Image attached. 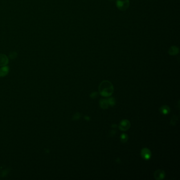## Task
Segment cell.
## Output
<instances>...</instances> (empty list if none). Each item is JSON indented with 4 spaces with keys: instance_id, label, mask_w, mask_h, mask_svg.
Masks as SVG:
<instances>
[{
    "instance_id": "cell-1",
    "label": "cell",
    "mask_w": 180,
    "mask_h": 180,
    "mask_svg": "<svg viewBox=\"0 0 180 180\" xmlns=\"http://www.w3.org/2000/svg\"><path fill=\"white\" fill-rule=\"evenodd\" d=\"M98 89L102 96L107 97L112 95L114 92V86L110 81L104 80L100 83Z\"/></svg>"
},
{
    "instance_id": "cell-2",
    "label": "cell",
    "mask_w": 180,
    "mask_h": 180,
    "mask_svg": "<svg viewBox=\"0 0 180 180\" xmlns=\"http://www.w3.org/2000/svg\"><path fill=\"white\" fill-rule=\"evenodd\" d=\"M129 0H116V5L117 7L121 11H125L128 9L129 6Z\"/></svg>"
},
{
    "instance_id": "cell-3",
    "label": "cell",
    "mask_w": 180,
    "mask_h": 180,
    "mask_svg": "<svg viewBox=\"0 0 180 180\" xmlns=\"http://www.w3.org/2000/svg\"><path fill=\"white\" fill-rule=\"evenodd\" d=\"M130 126V123L129 120H122L119 125V128L122 131H126L128 130Z\"/></svg>"
},
{
    "instance_id": "cell-4",
    "label": "cell",
    "mask_w": 180,
    "mask_h": 180,
    "mask_svg": "<svg viewBox=\"0 0 180 180\" xmlns=\"http://www.w3.org/2000/svg\"><path fill=\"white\" fill-rule=\"evenodd\" d=\"M141 154L142 157L146 160H149L151 157V155H152L150 150L147 148L143 149L141 150Z\"/></svg>"
},
{
    "instance_id": "cell-5",
    "label": "cell",
    "mask_w": 180,
    "mask_h": 180,
    "mask_svg": "<svg viewBox=\"0 0 180 180\" xmlns=\"http://www.w3.org/2000/svg\"><path fill=\"white\" fill-rule=\"evenodd\" d=\"M155 179L157 180H161L164 179L165 174L164 171L162 170H158L155 172L154 174Z\"/></svg>"
},
{
    "instance_id": "cell-6",
    "label": "cell",
    "mask_w": 180,
    "mask_h": 180,
    "mask_svg": "<svg viewBox=\"0 0 180 180\" xmlns=\"http://www.w3.org/2000/svg\"><path fill=\"white\" fill-rule=\"evenodd\" d=\"M9 58L4 54H0V66L6 65L9 63Z\"/></svg>"
},
{
    "instance_id": "cell-7",
    "label": "cell",
    "mask_w": 180,
    "mask_h": 180,
    "mask_svg": "<svg viewBox=\"0 0 180 180\" xmlns=\"http://www.w3.org/2000/svg\"><path fill=\"white\" fill-rule=\"evenodd\" d=\"M179 52V48L177 46H172L170 48L168 51L169 54L170 56H176L177 55Z\"/></svg>"
},
{
    "instance_id": "cell-8",
    "label": "cell",
    "mask_w": 180,
    "mask_h": 180,
    "mask_svg": "<svg viewBox=\"0 0 180 180\" xmlns=\"http://www.w3.org/2000/svg\"><path fill=\"white\" fill-rule=\"evenodd\" d=\"M9 72V67L6 65L3 66L0 68V77L6 76Z\"/></svg>"
},
{
    "instance_id": "cell-9",
    "label": "cell",
    "mask_w": 180,
    "mask_h": 180,
    "mask_svg": "<svg viewBox=\"0 0 180 180\" xmlns=\"http://www.w3.org/2000/svg\"><path fill=\"white\" fill-rule=\"evenodd\" d=\"M170 108L168 106L163 105L159 108V112L163 115H167L170 113Z\"/></svg>"
},
{
    "instance_id": "cell-10",
    "label": "cell",
    "mask_w": 180,
    "mask_h": 180,
    "mask_svg": "<svg viewBox=\"0 0 180 180\" xmlns=\"http://www.w3.org/2000/svg\"><path fill=\"white\" fill-rule=\"evenodd\" d=\"M99 105L102 109H106L108 108L109 104L107 99H102L99 101Z\"/></svg>"
},
{
    "instance_id": "cell-11",
    "label": "cell",
    "mask_w": 180,
    "mask_h": 180,
    "mask_svg": "<svg viewBox=\"0 0 180 180\" xmlns=\"http://www.w3.org/2000/svg\"><path fill=\"white\" fill-rule=\"evenodd\" d=\"M128 140V136L125 134H122L120 135V141L122 143H126Z\"/></svg>"
},
{
    "instance_id": "cell-12",
    "label": "cell",
    "mask_w": 180,
    "mask_h": 180,
    "mask_svg": "<svg viewBox=\"0 0 180 180\" xmlns=\"http://www.w3.org/2000/svg\"><path fill=\"white\" fill-rule=\"evenodd\" d=\"M81 116V114L80 113L77 112L76 113H75L73 116L72 117V120H79Z\"/></svg>"
},
{
    "instance_id": "cell-13",
    "label": "cell",
    "mask_w": 180,
    "mask_h": 180,
    "mask_svg": "<svg viewBox=\"0 0 180 180\" xmlns=\"http://www.w3.org/2000/svg\"><path fill=\"white\" fill-rule=\"evenodd\" d=\"M107 101L108 102L109 105L111 106H114L115 105L116 101H115V99L114 98H113V97L110 98L107 100Z\"/></svg>"
},
{
    "instance_id": "cell-14",
    "label": "cell",
    "mask_w": 180,
    "mask_h": 180,
    "mask_svg": "<svg viewBox=\"0 0 180 180\" xmlns=\"http://www.w3.org/2000/svg\"><path fill=\"white\" fill-rule=\"evenodd\" d=\"M18 56L17 52L15 51H12L9 54V58L11 59H15Z\"/></svg>"
},
{
    "instance_id": "cell-15",
    "label": "cell",
    "mask_w": 180,
    "mask_h": 180,
    "mask_svg": "<svg viewBox=\"0 0 180 180\" xmlns=\"http://www.w3.org/2000/svg\"><path fill=\"white\" fill-rule=\"evenodd\" d=\"M178 118L177 116H174L172 118L171 121V124L172 125H175V124H176V122L178 120Z\"/></svg>"
},
{
    "instance_id": "cell-16",
    "label": "cell",
    "mask_w": 180,
    "mask_h": 180,
    "mask_svg": "<svg viewBox=\"0 0 180 180\" xmlns=\"http://www.w3.org/2000/svg\"><path fill=\"white\" fill-rule=\"evenodd\" d=\"M90 98H92V99H95V98H96L98 97V93L97 92H92L90 94Z\"/></svg>"
},
{
    "instance_id": "cell-17",
    "label": "cell",
    "mask_w": 180,
    "mask_h": 180,
    "mask_svg": "<svg viewBox=\"0 0 180 180\" xmlns=\"http://www.w3.org/2000/svg\"><path fill=\"white\" fill-rule=\"evenodd\" d=\"M116 132V131L115 130H111V132H110L109 133V136H111V137L114 136V135L115 134Z\"/></svg>"
},
{
    "instance_id": "cell-18",
    "label": "cell",
    "mask_w": 180,
    "mask_h": 180,
    "mask_svg": "<svg viewBox=\"0 0 180 180\" xmlns=\"http://www.w3.org/2000/svg\"><path fill=\"white\" fill-rule=\"evenodd\" d=\"M84 118H85V119L86 120H87V121H89V120H90V117H89V116H85L84 117Z\"/></svg>"
},
{
    "instance_id": "cell-19",
    "label": "cell",
    "mask_w": 180,
    "mask_h": 180,
    "mask_svg": "<svg viewBox=\"0 0 180 180\" xmlns=\"http://www.w3.org/2000/svg\"><path fill=\"white\" fill-rule=\"evenodd\" d=\"M112 127H117V125H113V126H112Z\"/></svg>"
}]
</instances>
